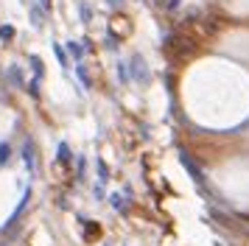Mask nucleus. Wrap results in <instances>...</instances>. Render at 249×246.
Masks as SVG:
<instances>
[{"instance_id":"nucleus-1","label":"nucleus","mask_w":249,"mask_h":246,"mask_svg":"<svg viewBox=\"0 0 249 246\" xmlns=\"http://www.w3.org/2000/svg\"><path fill=\"white\" fill-rule=\"evenodd\" d=\"M160 6H162V9H174V6H177V3H179V0H157Z\"/></svg>"}]
</instances>
